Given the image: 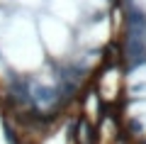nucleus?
<instances>
[{
  "mask_svg": "<svg viewBox=\"0 0 146 144\" xmlns=\"http://www.w3.org/2000/svg\"><path fill=\"white\" fill-rule=\"evenodd\" d=\"M124 100H146V59L124 68Z\"/></svg>",
  "mask_w": 146,
  "mask_h": 144,
  "instance_id": "nucleus-4",
  "label": "nucleus"
},
{
  "mask_svg": "<svg viewBox=\"0 0 146 144\" xmlns=\"http://www.w3.org/2000/svg\"><path fill=\"white\" fill-rule=\"evenodd\" d=\"M119 127L131 144L146 142V100H124L122 103Z\"/></svg>",
  "mask_w": 146,
  "mask_h": 144,
  "instance_id": "nucleus-3",
  "label": "nucleus"
},
{
  "mask_svg": "<svg viewBox=\"0 0 146 144\" xmlns=\"http://www.w3.org/2000/svg\"><path fill=\"white\" fill-rule=\"evenodd\" d=\"M36 34H39L44 54H51L54 61H66L71 56V52L76 49L73 27H68L61 20H56L49 12L39 17V22H36Z\"/></svg>",
  "mask_w": 146,
  "mask_h": 144,
  "instance_id": "nucleus-2",
  "label": "nucleus"
},
{
  "mask_svg": "<svg viewBox=\"0 0 146 144\" xmlns=\"http://www.w3.org/2000/svg\"><path fill=\"white\" fill-rule=\"evenodd\" d=\"M0 56L15 76H32L46 64L36 22L29 15L7 17L0 32Z\"/></svg>",
  "mask_w": 146,
  "mask_h": 144,
  "instance_id": "nucleus-1",
  "label": "nucleus"
}]
</instances>
